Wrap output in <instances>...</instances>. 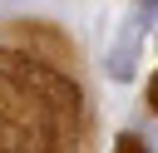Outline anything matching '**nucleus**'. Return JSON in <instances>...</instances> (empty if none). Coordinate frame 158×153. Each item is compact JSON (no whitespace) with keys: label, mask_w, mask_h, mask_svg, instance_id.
<instances>
[{"label":"nucleus","mask_w":158,"mask_h":153,"mask_svg":"<svg viewBox=\"0 0 158 153\" xmlns=\"http://www.w3.org/2000/svg\"><path fill=\"white\" fill-rule=\"evenodd\" d=\"M138 44H143V25H128V35L114 44V54H109V79H118V84H128L133 79V59H138Z\"/></svg>","instance_id":"nucleus-1"},{"label":"nucleus","mask_w":158,"mask_h":153,"mask_svg":"<svg viewBox=\"0 0 158 153\" xmlns=\"http://www.w3.org/2000/svg\"><path fill=\"white\" fill-rule=\"evenodd\" d=\"M158 20V0H138V20L133 25H153Z\"/></svg>","instance_id":"nucleus-2"}]
</instances>
